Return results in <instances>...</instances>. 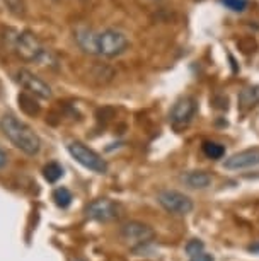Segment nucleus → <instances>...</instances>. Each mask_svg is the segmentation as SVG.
Wrapping results in <instances>:
<instances>
[{
  "instance_id": "obj_1",
  "label": "nucleus",
  "mask_w": 259,
  "mask_h": 261,
  "mask_svg": "<svg viewBox=\"0 0 259 261\" xmlns=\"http://www.w3.org/2000/svg\"><path fill=\"white\" fill-rule=\"evenodd\" d=\"M2 134L27 155H36L41 149V139L27 123L21 121L14 115H4L0 118Z\"/></svg>"
},
{
  "instance_id": "obj_2",
  "label": "nucleus",
  "mask_w": 259,
  "mask_h": 261,
  "mask_svg": "<svg viewBox=\"0 0 259 261\" xmlns=\"http://www.w3.org/2000/svg\"><path fill=\"white\" fill-rule=\"evenodd\" d=\"M14 50L24 62H36L45 65L51 60L50 51H46L40 43V39L29 31L17 33L16 39H14Z\"/></svg>"
},
{
  "instance_id": "obj_3",
  "label": "nucleus",
  "mask_w": 259,
  "mask_h": 261,
  "mask_svg": "<svg viewBox=\"0 0 259 261\" xmlns=\"http://www.w3.org/2000/svg\"><path fill=\"white\" fill-rule=\"evenodd\" d=\"M128 38L125 33L118 29H104L97 31V55L113 58L126 51L128 48Z\"/></svg>"
},
{
  "instance_id": "obj_4",
  "label": "nucleus",
  "mask_w": 259,
  "mask_h": 261,
  "mask_svg": "<svg viewBox=\"0 0 259 261\" xmlns=\"http://www.w3.org/2000/svg\"><path fill=\"white\" fill-rule=\"evenodd\" d=\"M68 152H70V155L73 159L84 167H87V169L99 172V174H104L107 171L106 161L102 159L99 154H96L92 149H89V147L80 144V142H70V144H68Z\"/></svg>"
},
{
  "instance_id": "obj_5",
  "label": "nucleus",
  "mask_w": 259,
  "mask_h": 261,
  "mask_svg": "<svg viewBox=\"0 0 259 261\" xmlns=\"http://www.w3.org/2000/svg\"><path fill=\"white\" fill-rule=\"evenodd\" d=\"M196 110H198V105L191 96L179 97V99L174 102L172 110L169 113V121L174 130H183V128H186L189 123H191L194 115H196Z\"/></svg>"
},
{
  "instance_id": "obj_6",
  "label": "nucleus",
  "mask_w": 259,
  "mask_h": 261,
  "mask_svg": "<svg viewBox=\"0 0 259 261\" xmlns=\"http://www.w3.org/2000/svg\"><path fill=\"white\" fill-rule=\"evenodd\" d=\"M157 200L164 210H167L169 214L174 215H186L194 208L193 200L188 195L176 190H162L157 195Z\"/></svg>"
},
{
  "instance_id": "obj_7",
  "label": "nucleus",
  "mask_w": 259,
  "mask_h": 261,
  "mask_svg": "<svg viewBox=\"0 0 259 261\" xmlns=\"http://www.w3.org/2000/svg\"><path fill=\"white\" fill-rule=\"evenodd\" d=\"M121 238H123L130 246H143L154 239V229L147 224L141 222H128L125 224L120 230Z\"/></svg>"
},
{
  "instance_id": "obj_8",
  "label": "nucleus",
  "mask_w": 259,
  "mask_h": 261,
  "mask_svg": "<svg viewBox=\"0 0 259 261\" xmlns=\"http://www.w3.org/2000/svg\"><path fill=\"white\" fill-rule=\"evenodd\" d=\"M17 81L19 84L26 89L29 94L41 97V99H50L51 97V87L43 81L41 77L34 75L29 70H19L17 72Z\"/></svg>"
},
{
  "instance_id": "obj_9",
  "label": "nucleus",
  "mask_w": 259,
  "mask_h": 261,
  "mask_svg": "<svg viewBox=\"0 0 259 261\" xmlns=\"http://www.w3.org/2000/svg\"><path fill=\"white\" fill-rule=\"evenodd\" d=\"M85 214L89 219L97 220V222H109L118 217V206L114 201L107 198H97L87 205Z\"/></svg>"
},
{
  "instance_id": "obj_10",
  "label": "nucleus",
  "mask_w": 259,
  "mask_h": 261,
  "mask_svg": "<svg viewBox=\"0 0 259 261\" xmlns=\"http://www.w3.org/2000/svg\"><path fill=\"white\" fill-rule=\"evenodd\" d=\"M259 166V149H247L237 154L231 155L223 162V167L228 171H239V169H247V167H256Z\"/></svg>"
},
{
  "instance_id": "obj_11",
  "label": "nucleus",
  "mask_w": 259,
  "mask_h": 261,
  "mask_svg": "<svg viewBox=\"0 0 259 261\" xmlns=\"http://www.w3.org/2000/svg\"><path fill=\"white\" fill-rule=\"evenodd\" d=\"M73 38L82 51L89 53V55H97V31L89 28H79Z\"/></svg>"
},
{
  "instance_id": "obj_12",
  "label": "nucleus",
  "mask_w": 259,
  "mask_h": 261,
  "mask_svg": "<svg viewBox=\"0 0 259 261\" xmlns=\"http://www.w3.org/2000/svg\"><path fill=\"white\" fill-rule=\"evenodd\" d=\"M181 181L193 190H205L212 185V174L207 171H189L181 176Z\"/></svg>"
},
{
  "instance_id": "obj_13",
  "label": "nucleus",
  "mask_w": 259,
  "mask_h": 261,
  "mask_svg": "<svg viewBox=\"0 0 259 261\" xmlns=\"http://www.w3.org/2000/svg\"><path fill=\"white\" fill-rule=\"evenodd\" d=\"M259 105V86L246 87L244 91H241L239 94V108L241 110H251V108Z\"/></svg>"
},
{
  "instance_id": "obj_14",
  "label": "nucleus",
  "mask_w": 259,
  "mask_h": 261,
  "mask_svg": "<svg viewBox=\"0 0 259 261\" xmlns=\"http://www.w3.org/2000/svg\"><path fill=\"white\" fill-rule=\"evenodd\" d=\"M17 101H19L21 110L24 113H27V115H38V113H40V105L34 101L33 94H26V92H22V94H19Z\"/></svg>"
},
{
  "instance_id": "obj_15",
  "label": "nucleus",
  "mask_w": 259,
  "mask_h": 261,
  "mask_svg": "<svg viewBox=\"0 0 259 261\" xmlns=\"http://www.w3.org/2000/svg\"><path fill=\"white\" fill-rule=\"evenodd\" d=\"M202 149L208 159H222L225 155V147L217 144V142H205Z\"/></svg>"
},
{
  "instance_id": "obj_16",
  "label": "nucleus",
  "mask_w": 259,
  "mask_h": 261,
  "mask_svg": "<svg viewBox=\"0 0 259 261\" xmlns=\"http://www.w3.org/2000/svg\"><path fill=\"white\" fill-rule=\"evenodd\" d=\"M43 176H45V179L48 183H56L63 176V167L58 164V162H50V164L45 166V169H43Z\"/></svg>"
},
{
  "instance_id": "obj_17",
  "label": "nucleus",
  "mask_w": 259,
  "mask_h": 261,
  "mask_svg": "<svg viewBox=\"0 0 259 261\" xmlns=\"http://www.w3.org/2000/svg\"><path fill=\"white\" fill-rule=\"evenodd\" d=\"M53 200H55V203L60 206V208H67V206L72 203V193L62 186V188H56L53 191Z\"/></svg>"
},
{
  "instance_id": "obj_18",
  "label": "nucleus",
  "mask_w": 259,
  "mask_h": 261,
  "mask_svg": "<svg viewBox=\"0 0 259 261\" xmlns=\"http://www.w3.org/2000/svg\"><path fill=\"white\" fill-rule=\"evenodd\" d=\"M184 251H186V254L189 256V258H194V256L202 254L205 253V244L202 239H191L189 243L186 244V248H184Z\"/></svg>"
},
{
  "instance_id": "obj_19",
  "label": "nucleus",
  "mask_w": 259,
  "mask_h": 261,
  "mask_svg": "<svg viewBox=\"0 0 259 261\" xmlns=\"http://www.w3.org/2000/svg\"><path fill=\"white\" fill-rule=\"evenodd\" d=\"M218 2L234 12H242L247 7V0H218Z\"/></svg>"
},
{
  "instance_id": "obj_20",
  "label": "nucleus",
  "mask_w": 259,
  "mask_h": 261,
  "mask_svg": "<svg viewBox=\"0 0 259 261\" xmlns=\"http://www.w3.org/2000/svg\"><path fill=\"white\" fill-rule=\"evenodd\" d=\"M189 261H215L212 254H207V253H202L198 256H194V258H191Z\"/></svg>"
},
{
  "instance_id": "obj_21",
  "label": "nucleus",
  "mask_w": 259,
  "mask_h": 261,
  "mask_svg": "<svg viewBox=\"0 0 259 261\" xmlns=\"http://www.w3.org/2000/svg\"><path fill=\"white\" fill-rule=\"evenodd\" d=\"M6 164H7V155H6V152L0 149V169H2Z\"/></svg>"
},
{
  "instance_id": "obj_22",
  "label": "nucleus",
  "mask_w": 259,
  "mask_h": 261,
  "mask_svg": "<svg viewBox=\"0 0 259 261\" xmlns=\"http://www.w3.org/2000/svg\"><path fill=\"white\" fill-rule=\"evenodd\" d=\"M249 251H252V253H259V244L249 246Z\"/></svg>"
},
{
  "instance_id": "obj_23",
  "label": "nucleus",
  "mask_w": 259,
  "mask_h": 261,
  "mask_svg": "<svg viewBox=\"0 0 259 261\" xmlns=\"http://www.w3.org/2000/svg\"><path fill=\"white\" fill-rule=\"evenodd\" d=\"M68 261H87V259H84V258H80V256H75V258H70Z\"/></svg>"
}]
</instances>
